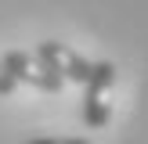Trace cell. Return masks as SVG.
<instances>
[{"instance_id":"1","label":"cell","mask_w":148,"mask_h":144,"mask_svg":"<svg viewBox=\"0 0 148 144\" xmlns=\"http://www.w3.org/2000/svg\"><path fill=\"white\" fill-rule=\"evenodd\" d=\"M87 97H83V122L90 130L108 126L112 108H108V90L116 86V65L112 61H90V76H87Z\"/></svg>"},{"instance_id":"2","label":"cell","mask_w":148,"mask_h":144,"mask_svg":"<svg viewBox=\"0 0 148 144\" xmlns=\"http://www.w3.org/2000/svg\"><path fill=\"white\" fill-rule=\"evenodd\" d=\"M33 54H36V61L47 72H54L62 83H87V76H90V61H87L79 50H72L69 43L43 40V43H36Z\"/></svg>"},{"instance_id":"3","label":"cell","mask_w":148,"mask_h":144,"mask_svg":"<svg viewBox=\"0 0 148 144\" xmlns=\"http://www.w3.org/2000/svg\"><path fill=\"white\" fill-rule=\"evenodd\" d=\"M0 65H4V72L14 83H29V86H36V90H43V94H62V86H65L54 72H47L36 61V54H25V50H7V54L0 58Z\"/></svg>"},{"instance_id":"4","label":"cell","mask_w":148,"mask_h":144,"mask_svg":"<svg viewBox=\"0 0 148 144\" xmlns=\"http://www.w3.org/2000/svg\"><path fill=\"white\" fill-rule=\"evenodd\" d=\"M25 144H90L87 137H33Z\"/></svg>"},{"instance_id":"5","label":"cell","mask_w":148,"mask_h":144,"mask_svg":"<svg viewBox=\"0 0 148 144\" xmlns=\"http://www.w3.org/2000/svg\"><path fill=\"white\" fill-rule=\"evenodd\" d=\"M14 86H18V83H14V79H11V76L4 72V65H0V97H7V94H14Z\"/></svg>"}]
</instances>
